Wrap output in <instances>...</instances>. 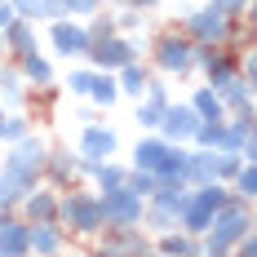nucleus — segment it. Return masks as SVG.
<instances>
[{
    "label": "nucleus",
    "instance_id": "nucleus-1",
    "mask_svg": "<svg viewBox=\"0 0 257 257\" xmlns=\"http://www.w3.org/2000/svg\"><path fill=\"white\" fill-rule=\"evenodd\" d=\"M45 160H49V147L40 142V138H18L9 155H5V164H0V208H18L23 204V195L40 182L45 173Z\"/></svg>",
    "mask_w": 257,
    "mask_h": 257
},
{
    "label": "nucleus",
    "instance_id": "nucleus-2",
    "mask_svg": "<svg viewBox=\"0 0 257 257\" xmlns=\"http://www.w3.org/2000/svg\"><path fill=\"white\" fill-rule=\"evenodd\" d=\"M58 222L71 226L80 235H98L106 226V213H102V195L98 191H71L58 200Z\"/></svg>",
    "mask_w": 257,
    "mask_h": 257
},
{
    "label": "nucleus",
    "instance_id": "nucleus-3",
    "mask_svg": "<svg viewBox=\"0 0 257 257\" xmlns=\"http://www.w3.org/2000/svg\"><path fill=\"white\" fill-rule=\"evenodd\" d=\"M244 231H253V204H248V200H239V195H231L226 204L213 213V222H208V231H204V235L222 239V244L235 253V239H239Z\"/></svg>",
    "mask_w": 257,
    "mask_h": 257
},
{
    "label": "nucleus",
    "instance_id": "nucleus-4",
    "mask_svg": "<svg viewBox=\"0 0 257 257\" xmlns=\"http://www.w3.org/2000/svg\"><path fill=\"white\" fill-rule=\"evenodd\" d=\"M102 195V213H106V226H138L142 222V213H147V200L128 186V182H120V186H106V191H98Z\"/></svg>",
    "mask_w": 257,
    "mask_h": 257
},
{
    "label": "nucleus",
    "instance_id": "nucleus-5",
    "mask_svg": "<svg viewBox=\"0 0 257 257\" xmlns=\"http://www.w3.org/2000/svg\"><path fill=\"white\" fill-rule=\"evenodd\" d=\"M155 67L169 71V76H186L195 67V40L186 31H164L155 40Z\"/></svg>",
    "mask_w": 257,
    "mask_h": 257
},
{
    "label": "nucleus",
    "instance_id": "nucleus-6",
    "mask_svg": "<svg viewBox=\"0 0 257 257\" xmlns=\"http://www.w3.org/2000/svg\"><path fill=\"white\" fill-rule=\"evenodd\" d=\"M231 27H235V18L217 5V0H208L204 9H191V14H186V36H191V40H213V45H226Z\"/></svg>",
    "mask_w": 257,
    "mask_h": 257
},
{
    "label": "nucleus",
    "instance_id": "nucleus-7",
    "mask_svg": "<svg viewBox=\"0 0 257 257\" xmlns=\"http://www.w3.org/2000/svg\"><path fill=\"white\" fill-rule=\"evenodd\" d=\"M89 58H93V67H98V71H120L124 62L138 58V45L111 31V36H98V40L89 45Z\"/></svg>",
    "mask_w": 257,
    "mask_h": 257
},
{
    "label": "nucleus",
    "instance_id": "nucleus-8",
    "mask_svg": "<svg viewBox=\"0 0 257 257\" xmlns=\"http://www.w3.org/2000/svg\"><path fill=\"white\" fill-rule=\"evenodd\" d=\"M53 49L67 53V58H84L89 53V45H93V31L84 23H71V18H53Z\"/></svg>",
    "mask_w": 257,
    "mask_h": 257
},
{
    "label": "nucleus",
    "instance_id": "nucleus-9",
    "mask_svg": "<svg viewBox=\"0 0 257 257\" xmlns=\"http://www.w3.org/2000/svg\"><path fill=\"white\" fill-rule=\"evenodd\" d=\"M200 120H204V115H200L191 102H182V106L169 102V106H164V120H160V133H164L169 142H191L195 128H200Z\"/></svg>",
    "mask_w": 257,
    "mask_h": 257
},
{
    "label": "nucleus",
    "instance_id": "nucleus-10",
    "mask_svg": "<svg viewBox=\"0 0 257 257\" xmlns=\"http://www.w3.org/2000/svg\"><path fill=\"white\" fill-rule=\"evenodd\" d=\"M115 147H120V138H115L106 124H84L76 155L84 160V164H98V160H111V155H115Z\"/></svg>",
    "mask_w": 257,
    "mask_h": 257
},
{
    "label": "nucleus",
    "instance_id": "nucleus-11",
    "mask_svg": "<svg viewBox=\"0 0 257 257\" xmlns=\"http://www.w3.org/2000/svg\"><path fill=\"white\" fill-rule=\"evenodd\" d=\"M18 208H23L27 222H53V217H58V195H53V191H40V186H31Z\"/></svg>",
    "mask_w": 257,
    "mask_h": 257
},
{
    "label": "nucleus",
    "instance_id": "nucleus-12",
    "mask_svg": "<svg viewBox=\"0 0 257 257\" xmlns=\"http://www.w3.org/2000/svg\"><path fill=\"white\" fill-rule=\"evenodd\" d=\"M106 253H147V235H138V226H106V239H102Z\"/></svg>",
    "mask_w": 257,
    "mask_h": 257
},
{
    "label": "nucleus",
    "instance_id": "nucleus-13",
    "mask_svg": "<svg viewBox=\"0 0 257 257\" xmlns=\"http://www.w3.org/2000/svg\"><path fill=\"white\" fill-rule=\"evenodd\" d=\"M27 235H31V222L27 217L0 213V253H27Z\"/></svg>",
    "mask_w": 257,
    "mask_h": 257
},
{
    "label": "nucleus",
    "instance_id": "nucleus-14",
    "mask_svg": "<svg viewBox=\"0 0 257 257\" xmlns=\"http://www.w3.org/2000/svg\"><path fill=\"white\" fill-rule=\"evenodd\" d=\"M58 248H62V226H58V217H53V222H31L27 253H58Z\"/></svg>",
    "mask_w": 257,
    "mask_h": 257
},
{
    "label": "nucleus",
    "instance_id": "nucleus-15",
    "mask_svg": "<svg viewBox=\"0 0 257 257\" xmlns=\"http://www.w3.org/2000/svg\"><path fill=\"white\" fill-rule=\"evenodd\" d=\"M5 45H9L14 58L31 53V49H36V23H31V18H14V23L5 27Z\"/></svg>",
    "mask_w": 257,
    "mask_h": 257
},
{
    "label": "nucleus",
    "instance_id": "nucleus-16",
    "mask_svg": "<svg viewBox=\"0 0 257 257\" xmlns=\"http://www.w3.org/2000/svg\"><path fill=\"white\" fill-rule=\"evenodd\" d=\"M115 80H120V93H133V98H142L147 93V84H151V71L133 58V62H124L120 71H115Z\"/></svg>",
    "mask_w": 257,
    "mask_h": 257
},
{
    "label": "nucleus",
    "instance_id": "nucleus-17",
    "mask_svg": "<svg viewBox=\"0 0 257 257\" xmlns=\"http://www.w3.org/2000/svg\"><path fill=\"white\" fill-rule=\"evenodd\" d=\"M80 169H84V160H76L71 151H49V160H45V173H49L58 186H62V182H71Z\"/></svg>",
    "mask_w": 257,
    "mask_h": 257
},
{
    "label": "nucleus",
    "instance_id": "nucleus-18",
    "mask_svg": "<svg viewBox=\"0 0 257 257\" xmlns=\"http://www.w3.org/2000/svg\"><path fill=\"white\" fill-rule=\"evenodd\" d=\"M191 106H195L204 120H222V115H226V106H222V93H217L213 84H200V89L191 93Z\"/></svg>",
    "mask_w": 257,
    "mask_h": 257
},
{
    "label": "nucleus",
    "instance_id": "nucleus-19",
    "mask_svg": "<svg viewBox=\"0 0 257 257\" xmlns=\"http://www.w3.org/2000/svg\"><path fill=\"white\" fill-rule=\"evenodd\" d=\"M89 98H93V102H102V106L115 102V98H120V80H115V71H93Z\"/></svg>",
    "mask_w": 257,
    "mask_h": 257
},
{
    "label": "nucleus",
    "instance_id": "nucleus-20",
    "mask_svg": "<svg viewBox=\"0 0 257 257\" xmlns=\"http://www.w3.org/2000/svg\"><path fill=\"white\" fill-rule=\"evenodd\" d=\"M18 67H23V80H31V84H53V67H49L36 49L23 53V58H18Z\"/></svg>",
    "mask_w": 257,
    "mask_h": 257
},
{
    "label": "nucleus",
    "instance_id": "nucleus-21",
    "mask_svg": "<svg viewBox=\"0 0 257 257\" xmlns=\"http://www.w3.org/2000/svg\"><path fill=\"white\" fill-rule=\"evenodd\" d=\"M231 191L239 195V200H248V204H257V164H239L235 169V178H231Z\"/></svg>",
    "mask_w": 257,
    "mask_h": 257
},
{
    "label": "nucleus",
    "instance_id": "nucleus-22",
    "mask_svg": "<svg viewBox=\"0 0 257 257\" xmlns=\"http://www.w3.org/2000/svg\"><path fill=\"white\" fill-rule=\"evenodd\" d=\"M248 102H253V89H248V80H244V76H235L231 84L222 89V106H226V115H231V111H244Z\"/></svg>",
    "mask_w": 257,
    "mask_h": 257
},
{
    "label": "nucleus",
    "instance_id": "nucleus-23",
    "mask_svg": "<svg viewBox=\"0 0 257 257\" xmlns=\"http://www.w3.org/2000/svg\"><path fill=\"white\" fill-rule=\"evenodd\" d=\"M84 173H93V182H98V191H106V186H120V182L128 178V169H120V164H111V160H98V164H84Z\"/></svg>",
    "mask_w": 257,
    "mask_h": 257
},
{
    "label": "nucleus",
    "instance_id": "nucleus-24",
    "mask_svg": "<svg viewBox=\"0 0 257 257\" xmlns=\"http://www.w3.org/2000/svg\"><path fill=\"white\" fill-rule=\"evenodd\" d=\"M0 98L9 106L23 102V67H0Z\"/></svg>",
    "mask_w": 257,
    "mask_h": 257
},
{
    "label": "nucleus",
    "instance_id": "nucleus-25",
    "mask_svg": "<svg viewBox=\"0 0 257 257\" xmlns=\"http://www.w3.org/2000/svg\"><path fill=\"white\" fill-rule=\"evenodd\" d=\"M128 186H133V191H138V195H142V200H151L155 195V186H160V178H155L151 169H128Z\"/></svg>",
    "mask_w": 257,
    "mask_h": 257
},
{
    "label": "nucleus",
    "instance_id": "nucleus-26",
    "mask_svg": "<svg viewBox=\"0 0 257 257\" xmlns=\"http://www.w3.org/2000/svg\"><path fill=\"white\" fill-rule=\"evenodd\" d=\"M14 14H18V18H31V23H40V18H49V0H14Z\"/></svg>",
    "mask_w": 257,
    "mask_h": 257
},
{
    "label": "nucleus",
    "instance_id": "nucleus-27",
    "mask_svg": "<svg viewBox=\"0 0 257 257\" xmlns=\"http://www.w3.org/2000/svg\"><path fill=\"white\" fill-rule=\"evenodd\" d=\"M27 133H31V124H27L23 115H5V128H0V142H9V147H14L18 138H27Z\"/></svg>",
    "mask_w": 257,
    "mask_h": 257
},
{
    "label": "nucleus",
    "instance_id": "nucleus-28",
    "mask_svg": "<svg viewBox=\"0 0 257 257\" xmlns=\"http://www.w3.org/2000/svg\"><path fill=\"white\" fill-rule=\"evenodd\" d=\"M239 76L248 80V89L257 93V45H248V49L239 53Z\"/></svg>",
    "mask_w": 257,
    "mask_h": 257
},
{
    "label": "nucleus",
    "instance_id": "nucleus-29",
    "mask_svg": "<svg viewBox=\"0 0 257 257\" xmlns=\"http://www.w3.org/2000/svg\"><path fill=\"white\" fill-rule=\"evenodd\" d=\"M89 84H93V71H71V80H67V89L84 93V98H89Z\"/></svg>",
    "mask_w": 257,
    "mask_h": 257
},
{
    "label": "nucleus",
    "instance_id": "nucleus-30",
    "mask_svg": "<svg viewBox=\"0 0 257 257\" xmlns=\"http://www.w3.org/2000/svg\"><path fill=\"white\" fill-rule=\"evenodd\" d=\"M62 5H67V14L84 18V14H98V5H102V0H62Z\"/></svg>",
    "mask_w": 257,
    "mask_h": 257
},
{
    "label": "nucleus",
    "instance_id": "nucleus-31",
    "mask_svg": "<svg viewBox=\"0 0 257 257\" xmlns=\"http://www.w3.org/2000/svg\"><path fill=\"white\" fill-rule=\"evenodd\" d=\"M89 31H93V40H98V36H111V31H115V23H111V18H93V23H89Z\"/></svg>",
    "mask_w": 257,
    "mask_h": 257
},
{
    "label": "nucleus",
    "instance_id": "nucleus-32",
    "mask_svg": "<svg viewBox=\"0 0 257 257\" xmlns=\"http://www.w3.org/2000/svg\"><path fill=\"white\" fill-rule=\"evenodd\" d=\"M239 155H244L248 164H257V128L248 133V138H244V151H239Z\"/></svg>",
    "mask_w": 257,
    "mask_h": 257
},
{
    "label": "nucleus",
    "instance_id": "nucleus-33",
    "mask_svg": "<svg viewBox=\"0 0 257 257\" xmlns=\"http://www.w3.org/2000/svg\"><path fill=\"white\" fill-rule=\"evenodd\" d=\"M217 5H222V9H226V14H231V18H239V14H244V9H248V0H217Z\"/></svg>",
    "mask_w": 257,
    "mask_h": 257
},
{
    "label": "nucleus",
    "instance_id": "nucleus-34",
    "mask_svg": "<svg viewBox=\"0 0 257 257\" xmlns=\"http://www.w3.org/2000/svg\"><path fill=\"white\" fill-rule=\"evenodd\" d=\"M120 5H128V9H155L160 0H120Z\"/></svg>",
    "mask_w": 257,
    "mask_h": 257
},
{
    "label": "nucleus",
    "instance_id": "nucleus-35",
    "mask_svg": "<svg viewBox=\"0 0 257 257\" xmlns=\"http://www.w3.org/2000/svg\"><path fill=\"white\" fill-rule=\"evenodd\" d=\"M5 53H9V45H5V31H0V58H5Z\"/></svg>",
    "mask_w": 257,
    "mask_h": 257
},
{
    "label": "nucleus",
    "instance_id": "nucleus-36",
    "mask_svg": "<svg viewBox=\"0 0 257 257\" xmlns=\"http://www.w3.org/2000/svg\"><path fill=\"white\" fill-rule=\"evenodd\" d=\"M0 128H5V106H0Z\"/></svg>",
    "mask_w": 257,
    "mask_h": 257
}]
</instances>
